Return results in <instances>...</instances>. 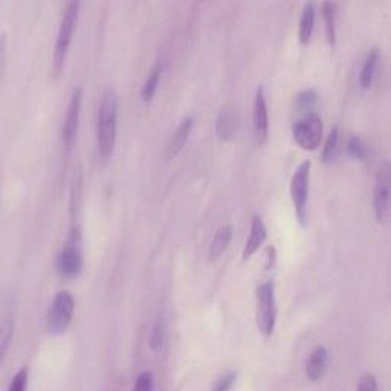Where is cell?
I'll list each match as a JSON object with an SVG mask.
<instances>
[{
    "label": "cell",
    "instance_id": "obj_23",
    "mask_svg": "<svg viewBox=\"0 0 391 391\" xmlns=\"http://www.w3.org/2000/svg\"><path fill=\"white\" fill-rule=\"evenodd\" d=\"M347 151L350 153L353 158L359 159V160H364L367 158V155H368L367 145H366V142L362 141L359 136H352L350 139H348Z\"/></svg>",
    "mask_w": 391,
    "mask_h": 391
},
{
    "label": "cell",
    "instance_id": "obj_8",
    "mask_svg": "<svg viewBox=\"0 0 391 391\" xmlns=\"http://www.w3.org/2000/svg\"><path fill=\"white\" fill-rule=\"evenodd\" d=\"M81 104H83V89L76 87L74 90V94L71 95V100H69L65 123H63V129H61V141L66 150L72 149V145L76 141V135H78Z\"/></svg>",
    "mask_w": 391,
    "mask_h": 391
},
{
    "label": "cell",
    "instance_id": "obj_9",
    "mask_svg": "<svg viewBox=\"0 0 391 391\" xmlns=\"http://www.w3.org/2000/svg\"><path fill=\"white\" fill-rule=\"evenodd\" d=\"M57 271L59 275L71 280L76 278L83 271V254L78 244V239H75V234L72 233L71 240H69L63 249L60 251L57 258Z\"/></svg>",
    "mask_w": 391,
    "mask_h": 391
},
{
    "label": "cell",
    "instance_id": "obj_17",
    "mask_svg": "<svg viewBox=\"0 0 391 391\" xmlns=\"http://www.w3.org/2000/svg\"><path fill=\"white\" fill-rule=\"evenodd\" d=\"M317 104L318 94L312 89L302 90V92L297 94L295 98H293V110L302 116L317 114Z\"/></svg>",
    "mask_w": 391,
    "mask_h": 391
},
{
    "label": "cell",
    "instance_id": "obj_12",
    "mask_svg": "<svg viewBox=\"0 0 391 391\" xmlns=\"http://www.w3.org/2000/svg\"><path fill=\"white\" fill-rule=\"evenodd\" d=\"M266 237H268V229H266V225H264L263 219L260 218V215H254L253 220H251L248 240L246 243H244V248L242 253L243 260H249L251 257L257 254V251L262 248V244L264 243V240H266Z\"/></svg>",
    "mask_w": 391,
    "mask_h": 391
},
{
    "label": "cell",
    "instance_id": "obj_7",
    "mask_svg": "<svg viewBox=\"0 0 391 391\" xmlns=\"http://www.w3.org/2000/svg\"><path fill=\"white\" fill-rule=\"evenodd\" d=\"M390 182L391 169L390 164L382 162L376 173V185L373 193V211L378 223H385L390 214Z\"/></svg>",
    "mask_w": 391,
    "mask_h": 391
},
{
    "label": "cell",
    "instance_id": "obj_13",
    "mask_svg": "<svg viewBox=\"0 0 391 391\" xmlns=\"http://www.w3.org/2000/svg\"><path fill=\"white\" fill-rule=\"evenodd\" d=\"M329 366V352L324 346H317L310 352L309 358L306 362V374L312 382H317L323 378Z\"/></svg>",
    "mask_w": 391,
    "mask_h": 391
},
{
    "label": "cell",
    "instance_id": "obj_20",
    "mask_svg": "<svg viewBox=\"0 0 391 391\" xmlns=\"http://www.w3.org/2000/svg\"><path fill=\"white\" fill-rule=\"evenodd\" d=\"M160 75H162V63L156 61L155 65H153L149 75H147V78H145L142 89H141V96H142V101L145 104L151 103L153 98H155V94H156L159 81H160Z\"/></svg>",
    "mask_w": 391,
    "mask_h": 391
},
{
    "label": "cell",
    "instance_id": "obj_11",
    "mask_svg": "<svg viewBox=\"0 0 391 391\" xmlns=\"http://www.w3.org/2000/svg\"><path fill=\"white\" fill-rule=\"evenodd\" d=\"M253 118H254V134L255 141L260 147H264L269 138V115H268V103L264 96L263 87H258L254 104H253Z\"/></svg>",
    "mask_w": 391,
    "mask_h": 391
},
{
    "label": "cell",
    "instance_id": "obj_19",
    "mask_svg": "<svg viewBox=\"0 0 391 391\" xmlns=\"http://www.w3.org/2000/svg\"><path fill=\"white\" fill-rule=\"evenodd\" d=\"M381 54L378 49H372L370 54L366 57L364 63H362L361 72H359V85L362 89H370L373 85L376 67H378Z\"/></svg>",
    "mask_w": 391,
    "mask_h": 391
},
{
    "label": "cell",
    "instance_id": "obj_1",
    "mask_svg": "<svg viewBox=\"0 0 391 391\" xmlns=\"http://www.w3.org/2000/svg\"><path fill=\"white\" fill-rule=\"evenodd\" d=\"M118 115H120V100L114 89H106L101 95L100 106L96 115V151L103 164H106L114 156L116 134H118Z\"/></svg>",
    "mask_w": 391,
    "mask_h": 391
},
{
    "label": "cell",
    "instance_id": "obj_26",
    "mask_svg": "<svg viewBox=\"0 0 391 391\" xmlns=\"http://www.w3.org/2000/svg\"><path fill=\"white\" fill-rule=\"evenodd\" d=\"M153 373L151 372H141L138 374L136 382H135V390L138 391H147L153 388Z\"/></svg>",
    "mask_w": 391,
    "mask_h": 391
},
{
    "label": "cell",
    "instance_id": "obj_18",
    "mask_svg": "<svg viewBox=\"0 0 391 391\" xmlns=\"http://www.w3.org/2000/svg\"><path fill=\"white\" fill-rule=\"evenodd\" d=\"M324 19V30H326V40L330 46L337 45V11L338 3L335 2H324L321 5Z\"/></svg>",
    "mask_w": 391,
    "mask_h": 391
},
{
    "label": "cell",
    "instance_id": "obj_25",
    "mask_svg": "<svg viewBox=\"0 0 391 391\" xmlns=\"http://www.w3.org/2000/svg\"><path fill=\"white\" fill-rule=\"evenodd\" d=\"M28 379H30V372H28V368L23 367L20 368L19 372L14 374V378L10 383L8 390L10 391H23L28 387Z\"/></svg>",
    "mask_w": 391,
    "mask_h": 391
},
{
    "label": "cell",
    "instance_id": "obj_21",
    "mask_svg": "<svg viewBox=\"0 0 391 391\" xmlns=\"http://www.w3.org/2000/svg\"><path fill=\"white\" fill-rule=\"evenodd\" d=\"M164 341H165V326H164V321L158 318L155 321V324H153V327H151L149 346H150L153 352H158V350H160V348H162Z\"/></svg>",
    "mask_w": 391,
    "mask_h": 391
},
{
    "label": "cell",
    "instance_id": "obj_14",
    "mask_svg": "<svg viewBox=\"0 0 391 391\" xmlns=\"http://www.w3.org/2000/svg\"><path fill=\"white\" fill-rule=\"evenodd\" d=\"M191 130H193V118L191 116L184 118V120L179 123L176 130H174L169 145H167V158L174 159L180 151H182L188 138H190Z\"/></svg>",
    "mask_w": 391,
    "mask_h": 391
},
{
    "label": "cell",
    "instance_id": "obj_5",
    "mask_svg": "<svg viewBox=\"0 0 391 391\" xmlns=\"http://www.w3.org/2000/svg\"><path fill=\"white\" fill-rule=\"evenodd\" d=\"M310 160H303L297 167L290 179V199L295 207L297 218L302 225L307 219V202H309V185H310Z\"/></svg>",
    "mask_w": 391,
    "mask_h": 391
},
{
    "label": "cell",
    "instance_id": "obj_6",
    "mask_svg": "<svg viewBox=\"0 0 391 391\" xmlns=\"http://www.w3.org/2000/svg\"><path fill=\"white\" fill-rule=\"evenodd\" d=\"M292 134L299 149L307 151L317 150L324 134L323 120H321V116L318 114L302 116L295 124H293Z\"/></svg>",
    "mask_w": 391,
    "mask_h": 391
},
{
    "label": "cell",
    "instance_id": "obj_16",
    "mask_svg": "<svg viewBox=\"0 0 391 391\" xmlns=\"http://www.w3.org/2000/svg\"><path fill=\"white\" fill-rule=\"evenodd\" d=\"M231 239H233V226L229 225V223L220 226L218 231H215L211 243H209V249H208L209 260H218V258L225 253L226 248L229 246Z\"/></svg>",
    "mask_w": 391,
    "mask_h": 391
},
{
    "label": "cell",
    "instance_id": "obj_24",
    "mask_svg": "<svg viewBox=\"0 0 391 391\" xmlns=\"http://www.w3.org/2000/svg\"><path fill=\"white\" fill-rule=\"evenodd\" d=\"M12 333H14V319L6 318L2 324V335H0V355H2V358L6 355V350H8L10 342L12 339Z\"/></svg>",
    "mask_w": 391,
    "mask_h": 391
},
{
    "label": "cell",
    "instance_id": "obj_15",
    "mask_svg": "<svg viewBox=\"0 0 391 391\" xmlns=\"http://www.w3.org/2000/svg\"><path fill=\"white\" fill-rule=\"evenodd\" d=\"M315 19H317L315 3L313 2L306 3L298 25V40L302 45H307L310 41L313 30H315Z\"/></svg>",
    "mask_w": 391,
    "mask_h": 391
},
{
    "label": "cell",
    "instance_id": "obj_22",
    "mask_svg": "<svg viewBox=\"0 0 391 391\" xmlns=\"http://www.w3.org/2000/svg\"><path fill=\"white\" fill-rule=\"evenodd\" d=\"M338 144H339V129L335 125V127L330 130L329 136L326 139L324 149H323V160L324 162H330L333 159L335 153L338 150Z\"/></svg>",
    "mask_w": 391,
    "mask_h": 391
},
{
    "label": "cell",
    "instance_id": "obj_10",
    "mask_svg": "<svg viewBox=\"0 0 391 391\" xmlns=\"http://www.w3.org/2000/svg\"><path fill=\"white\" fill-rule=\"evenodd\" d=\"M240 127V110L235 103H228L215 118V135L220 141H231Z\"/></svg>",
    "mask_w": 391,
    "mask_h": 391
},
{
    "label": "cell",
    "instance_id": "obj_4",
    "mask_svg": "<svg viewBox=\"0 0 391 391\" xmlns=\"http://www.w3.org/2000/svg\"><path fill=\"white\" fill-rule=\"evenodd\" d=\"M277 299L275 286L266 282L257 288V324L264 337H272L277 324Z\"/></svg>",
    "mask_w": 391,
    "mask_h": 391
},
{
    "label": "cell",
    "instance_id": "obj_2",
    "mask_svg": "<svg viewBox=\"0 0 391 391\" xmlns=\"http://www.w3.org/2000/svg\"><path fill=\"white\" fill-rule=\"evenodd\" d=\"M80 6L81 3L76 2V0L69 2L66 5L65 14H63V19L60 22L57 40H55V47H54V72L57 76L63 72V67H65L69 47H71L72 43L76 23H78Z\"/></svg>",
    "mask_w": 391,
    "mask_h": 391
},
{
    "label": "cell",
    "instance_id": "obj_27",
    "mask_svg": "<svg viewBox=\"0 0 391 391\" xmlns=\"http://www.w3.org/2000/svg\"><path fill=\"white\" fill-rule=\"evenodd\" d=\"M358 388L359 391H374V390H378V381H376V378L373 374H364L362 378L359 379L358 382Z\"/></svg>",
    "mask_w": 391,
    "mask_h": 391
},
{
    "label": "cell",
    "instance_id": "obj_3",
    "mask_svg": "<svg viewBox=\"0 0 391 391\" xmlns=\"http://www.w3.org/2000/svg\"><path fill=\"white\" fill-rule=\"evenodd\" d=\"M75 312V298L69 290L55 293L51 309L46 315V329L52 335L65 333L72 323Z\"/></svg>",
    "mask_w": 391,
    "mask_h": 391
},
{
    "label": "cell",
    "instance_id": "obj_28",
    "mask_svg": "<svg viewBox=\"0 0 391 391\" xmlns=\"http://www.w3.org/2000/svg\"><path fill=\"white\" fill-rule=\"evenodd\" d=\"M235 381H237V373H228L218 381V383L214 385V390L215 391H226L234 385Z\"/></svg>",
    "mask_w": 391,
    "mask_h": 391
}]
</instances>
